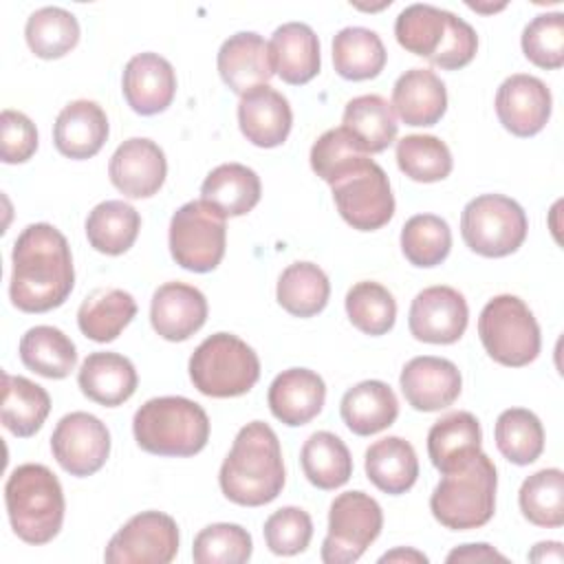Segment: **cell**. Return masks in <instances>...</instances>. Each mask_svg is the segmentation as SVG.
<instances>
[{
	"mask_svg": "<svg viewBox=\"0 0 564 564\" xmlns=\"http://www.w3.org/2000/svg\"><path fill=\"white\" fill-rule=\"evenodd\" d=\"M11 304L24 313H46L66 302L75 286L73 256L66 236L48 225L22 229L11 251Z\"/></svg>",
	"mask_w": 564,
	"mask_h": 564,
	"instance_id": "cell-1",
	"label": "cell"
},
{
	"mask_svg": "<svg viewBox=\"0 0 564 564\" xmlns=\"http://www.w3.org/2000/svg\"><path fill=\"white\" fill-rule=\"evenodd\" d=\"M284 480L282 449L273 427L264 421L242 425L218 471L225 498L242 507H262L280 496Z\"/></svg>",
	"mask_w": 564,
	"mask_h": 564,
	"instance_id": "cell-2",
	"label": "cell"
},
{
	"mask_svg": "<svg viewBox=\"0 0 564 564\" xmlns=\"http://www.w3.org/2000/svg\"><path fill=\"white\" fill-rule=\"evenodd\" d=\"M394 37L408 53L430 59L443 70L467 66L478 51V35L469 22L434 4H410L394 22Z\"/></svg>",
	"mask_w": 564,
	"mask_h": 564,
	"instance_id": "cell-3",
	"label": "cell"
},
{
	"mask_svg": "<svg viewBox=\"0 0 564 564\" xmlns=\"http://www.w3.org/2000/svg\"><path fill=\"white\" fill-rule=\"evenodd\" d=\"M4 505L13 533L26 544H46L62 529L66 511L64 491L46 465H18L7 478Z\"/></svg>",
	"mask_w": 564,
	"mask_h": 564,
	"instance_id": "cell-4",
	"label": "cell"
},
{
	"mask_svg": "<svg viewBox=\"0 0 564 564\" xmlns=\"http://www.w3.org/2000/svg\"><path fill=\"white\" fill-rule=\"evenodd\" d=\"M132 432L148 454L194 456L209 441V416L187 397H154L134 412Z\"/></svg>",
	"mask_w": 564,
	"mask_h": 564,
	"instance_id": "cell-5",
	"label": "cell"
},
{
	"mask_svg": "<svg viewBox=\"0 0 564 564\" xmlns=\"http://www.w3.org/2000/svg\"><path fill=\"white\" fill-rule=\"evenodd\" d=\"M496 487V465L478 452L465 467L443 474L430 496V511L445 529H478L494 518Z\"/></svg>",
	"mask_w": 564,
	"mask_h": 564,
	"instance_id": "cell-6",
	"label": "cell"
},
{
	"mask_svg": "<svg viewBox=\"0 0 564 564\" xmlns=\"http://www.w3.org/2000/svg\"><path fill=\"white\" fill-rule=\"evenodd\" d=\"M189 379L205 397H240L258 383L260 359L240 337L231 333H214L192 352Z\"/></svg>",
	"mask_w": 564,
	"mask_h": 564,
	"instance_id": "cell-7",
	"label": "cell"
},
{
	"mask_svg": "<svg viewBox=\"0 0 564 564\" xmlns=\"http://www.w3.org/2000/svg\"><path fill=\"white\" fill-rule=\"evenodd\" d=\"M478 337L487 355L509 368L529 366L542 346L540 326L518 295L491 297L478 317Z\"/></svg>",
	"mask_w": 564,
	"mask_h": 564,
	"instance_id": "cell-8",
	"label": "cell"
},
{
	"mask_svg": "<svg viewBox=\"0 0 564 564\" xmlns=\"http://www.w3.org/2000/svg\"><path fill=\"white\" fill-rule=\"evenodd\" d=\"M529 220L524 209L505 194H480L460 214L465 245L485 258H505L518 251L527 238Z\"/></svg>",
	"mask_w": 564,
	"mask_h": 564,
	"instance_id": "cell-9",
	"label": "cell"
},
{
	"mask_svg": "<svg viewBox=\"0 0 564 564\" xmlns=\"http://www.w3.org/2000/svg\"><path fill=\"white\" fill-rule=\"evenodd\" d=\"M339 216L357 231H375L394 216V196L388 174L368 156L359 159L330 183Z\"/></svg>",
	"mask_w": 564,
	"mask_h": 564,
	"instance_id": "cell-10",
	"label": "cell"
},
{
	"mask_svg": "<svg viewBox=\"0 0 564 564\" xmlns=\"http://www.w3.org/2000/svg\"><path fill=\"white\" fill-rule=\"evenodd\" d=\"M167 240L170 253L178 267L194 273H209L225 256V216L203 198L189 200L172 214Z\"/></svg>",
	"mask_w": 564,
	"mask_h": 564,
	"instance_id": "cell-11",
	"label": "cell"
},
{
	"mask_svg": "<svg viewBox=\"0 0 564 564\" xmlns=\"http://www.w3.org/2000/svg\"><path fill=\"white\" fill-rule=\"evenodd\" d=\"M383 529V511L366 491H344L330 502L328 533L319 557L324 564L357 562Z\"/></svg>",
	"mask_w": 564,
	"mask_h": 564,
	"instance_id": "cell-12",
	"label": "cell"
},
{
	"mask_svg": "<svg viewBox=\"0 0 564 564\" xmlns=\"http://www.w3.org/2000/svg\"><path fill=\"white\" fill-rule=\"evenodd\" d=\"M178 553V527L163 511L132 516L108 542V564H167Z\"/></svg>",
	"mask_w": 564,
	"mask_h": 564,
	"instance_id": "cell-13",
	"label": "cell"
},
{
	"mask_svg": "<svg viewBox=\"0 0 564 564\" xmlns=\"http://www.w3.org/2000/svg\"><path fill=\"white\" fill-rule=\"evenodd\" d=\"M51 452L70 476H93L110 456V432L95 414L70 412L57 421L51 434Z\"/></svg>",
	"mask_w": 564,
	"mask_h": 564,
	"instance_id": "cell-14",
	"label": "cell"
},
{
	"mask_svg": "<svg viewBox=\"0 0 564 564\" xmlns=\"http://www.w3.org/2000/svg\"><path fill=\"white\" fill-rule=\"evenodd\" d=\"M469 308L460 291L436 284L419 291L410 304L408 326L414 339L425 344H454L463 337Z\"/></svg>",
	"mask_w": 564,
	"mask_h": 564,
	"instance_id": "cell-15",
	"label": "cell"
},
{
	"mask_svg": "<svg viewBox=\"0 0 564 564\" xmlns=\"http://www.w3.org/2000/svg\"><path fill=\"white\" fill-rule=\"evenodd\" d=\"M551 108V90L535 75L516 73L498 86L496 115L502 128L516 137H533L544 130Z\"/></svg>",
	"mask_w": 564,
	"mask_h": 564,
	"instance_id": "cell-16",
	"label": "cell"
},
{
	"mask_svg": "<svg viewBox=\"0 0 564 564\" xmlns=\"http://www.w3.org/2000/svg\"><path fill=\"white\" fill-rule=\"evenodd\" d=\"M110 183L128 198L154 196L167 176L165 152L145 137L126 139L108 163Z\"/></svg>",
	"mask_w": 564,
	"mask_h": 564,
	"instance_id": "cell-17",
	"label": "cell"
},
{
	"mask_svg": "<svg viewBox=\"0 0 564 564\" xmlns=\"http://www.w3.org/2000/svg\"><path fill=\"white\" fill-rule=\"evenodd\" d=\"M405 401L419 412L449 408L463 388L460 370L454 361L434 355L412 357L399 377Z\"/></svg>",
	"mask_w": 564,
	"mask_h": 564,
	"instance_id": "cell-18",
	"label": "cell"
},
{
	"mask_svg": "<svg viewBox=\"0 0 564 564\" xmlns=\"http://www.w3.org/2000/svg\"><path fill=\"white\" fill-rule=\"evenodd\" d=\"M216 66L225 86L240 97L258 86H267L275 75L269 42L253 31L229 35L218 51Z\"/></svg>",
	"mask_w": 564,
	"mask_h": 564,
	"instance_id": "cell-19",
	"label": "cell"
},
{
	"mask_svg": "<svg viewBox=\"0 0 564 564\" xmlns=\"http://www.w3.org/2000/svg\"><path fill=\"white\" fill-rule=\"evenodd\" d=\"M121 90L137 115H159L167 110L176 95L174 66L159 53H139L123 68Z\"/></svg>",
	"mask_w": 564,
	"mask_h": 564,
	"instance_id": "cell-20",
	"label": "cell"
},
{
	"mask_svg": "<svg viewBox=\"0 0 564 564\" xmlns=\"http://www.w3.org/2000/svg\"><path fill=\"white\" fill-rule=\"evenodd\" d=\"M205 295L185 282L161 284L150 302V324L167 341H185L207 322Z\"/></svg>",
	"mask_w": 564,
	"mask_h": 564,
	"instance_id": "cell-21",
	"label": "cell"
},
{
	"mask_svg": "<svg viewBox=\"0 0 564 564\" xmlns=\"http://www.w3.org/2000/svg\"><path fill=\"white\" fill-rule=\"evenodd\" d=\"M326 401L324 379L308 368L282 370L269 386L267 403L271 414L289 425L300 427L313 421Z\"/></svg>",
	"mask_w": 564,
	"mask_h": 564,
	"instance_id": "cell-22",
	"label": "cell"
},
{
	"mask_svg": "<svg viewBox=\"0 0 564 564\" xmlns=\"http://www.w3.org/2000/svg\"><path fill=\"white\" fill-rule=\"evenodd\" d=\"M238 126L242 137L258 148L282 145L293 126L289 99L269 84L245 93L238 101Z\"/></svg>",
	"mask_w": 564,
	"mask_h": 564,
	"instance_id": "cell-23",
	"label": "cell"
},
{
	"mask_svg": "<svg viewBox=\"0 0 564 564\" xmlns=\"http://www.w3.org/2000/svg\"><path fill=\"white\" fill-rule=\"evenodd\" d=\"M108 132L104 108L90 99H75L59 110L53 126V143L59 154L84 161L104 148Z\"/></svg>",
	"mask_w": 564,
	"mask_h": 564,
	"instance_id": "cell-24",
	"label": "cell"
},
{
	"mask_svg": "<svg viewBox=\"0 0 564 564\" xmlns=\"http://www.w3.org/2000/svg\"><path fill=\"white\" fill-rule=\"evenodd\" d=\"M390 106L405 126H434L447 110V90L434 70L410 68L394 82Z\"/></svg>",
	"mask_w": 564,
	"mask_h": 564,
	"instance_id": "cell-25",
	"label": "cell"
},
{
	"mask_svg": "<svg viewBox=\"0 0 564 564\" xmlns=\"http://www.w3.org/2000/svg\"><path fill=\"white\" fill-rule=\"evenodd\" d=\"M269 51L275 75L291 86L308 84L319 73V40L304 22L278 26L271 35Z\"/></svg>",
	"mask_w": 564,
	"mask_h": 564,
	"instance_id": "cell-26",
	"label": "cell"
},
{
	"mask_svg": "<svg viewBox=\"0 0 564 564\" xmlns=\"http://www.w3.org/2000/svg\"><path fill=\"white\" fill-rule=\"evenodd\" d=\"M77 383L90 401L117 408L134 394L139 377L128 357L119 352H90L79 366Z\"/></svg>",
	"mask_w": 564,
	"mask_h": 564,
	"instance_id": "cell-27",
	"label": "cell"
},
{
	"mask_svg": "<svg viewBox=\"0 0 564 564\" xmlns=\"http://www.w3.org/2000/svg\"><path fill=\"white\" fill-rule=\"evenodd\" d=\"M480 423L465 410L441 416L427 432V454L441 474L465 467L480 452Z\"/></svg>",
	"mask_w": 564,
	"mask_h": 564,
	"instance_id": "cell-28",
	"label": "cell"
},
{
	"mask_svg": "<svg viewBox=\"0 0 564 564\" xmlns=\"http://www.w3.org/2000/svg\"><path fill=\"white\" fill-rule=\"evenodd\" d=\"M339 414L352 434L372 436L397 421L399 401L386 381L366 379L344 392Z\"/></svg>",
	"mask_w": 564,
	"mask_h": 564,
	"instance_id": "cell-29",
	"label": "cell"
},
{
	"mask_svg": "<svg viewBox=\"0 0 564 564\" xmlns=\"http://www.w3.org/2000/svg\"><path fill=\"white\" fill-rule=\"evenodd\" d=\"M364 467L368 480L390 496L405 494L419 478L416 452L401 436H386L375 441L366 449Z\"/></svg>",
	"mask_w": 564,
	"mask_h": 564,
	"instance_id": "cell-30",
	"label": "cell"
},
{
	"mask_svg": "<svg viewBox=\"0 0 564 564\" xmlns=\"http://www.w3.org/2000/svg\"><path fill=\"white\" fill-rule=\"evenodd\" d=\"M260 194V176L242 163H223L214 167L200 185V198L216 207L225 218L249 214L258 205Z\"/></svg>",
	"mask_w": 564,
	"mask_h": 564,
	"instance_id": "cell-31",
	"label": "cell"
},
{
	"mask_svg": "<svg viewBox=\"0 0 564 564\" xmlns=\"http://www.w3.org/2000/svg\"><path fill=\"white\" fill-rule=\"evenodd\" d=\"M137 302L123 289H95L90 291L77 311L79 330L97 341L108 344L121 335V330L134 319Z\"/></svg>",
	"mask_w": 564,
	"mask_h": 564,
	"instance_id": "cell-32",
	"label": "cell"
},
{
	"mask_svg": "<svg viewBox=\"0 0 564 564\" xmlns=\"http://www.w3.org/2000/svg\"><path fill=\"white\" fill-rule=\"evenodd\" d=\"M51 412L48 392L20 375H2V425L18 438L33 436Z\"/></svg>",
	"mask_w": 564,
	"mask_h": 564,
	"instance_id": "cell-33",
	"label": "cell"
},
{
	"mask_svg": "<svg viewBox=\"0 0 564 564\" xmlns=\"http://www.w3.org/2000/svg\"><path fill=\"white\" fill-rule=\"evenodd\" d=\"M22 364L40 377L64 379L75 370L77 348L73 339L55 326L29 328L18 346Z\"/></svg>",
	"mask_w": 564,
	"mask_h": 564,
	"instance_id": "cell-34",
	"label": "cell"
},
{
	"mask_svg": "<svg viewBox=\"0 0 564 564\" xmlns=\"http://www.w3.org/2000/svg\"><path fill=\"white\" fill-rule=\"evenodd\" d=\"M386 59L388 53L381 37L366 26H346L333 37V66L348 82L375 79Z\"/></svg>",
	"mask_w": 564,
	"mask_h": 564,
	"instance_id": "cell-35",
	"label": "cell"
},
{
	"mask_svg": "<svg viewBox=\"0 0 564 564\" xmlns=\"http://www.w3.org/2000/svg\"><path fill=\"white\" fill-rule=\"evenodd\" d=\"M344 128L361 145L364 152H383L397 139V117L381 95H359L350 99L341 117Z\"/></svg>",
	"mask_w": 564,
	"mask_h": 564,
	"instance_id": "cell-36",
	"label": "cell"
},
{
	"mask_svg": "<svg viewBox=\"0 0 564 564\" xmlns=\"http://www.w3.org/2000/svg\"><path fill=\"white\" fill-rule=\"evenodd\" d=\"M84 227L95 251L121 256L134 245L141 229V216L126 200H104L88 212Z\"/></svg>",
	"mask_w": 564,
	"mask_h": 564,
	"instance_id": "cell-37",
	"label": "cell"
},
{
	"mask_svg": "<svg viewBox=\"0 0 564 564\" xmlns=\"http://www.w3.org/2000/svg\"><path fill=\"white\" fill-rule=\"evenodd\" d=\"M300 465L306 480L324 491L346 485L352 476V456L346 443L326 430L315 432L304 441Z\"/></svg>",
	"mask_w": 564,
	"mask_h": 564,
	"instance_id": "cell-38",
	"label": "cell"
},
{
	"mask_svg": "<svg viewBox=\"0 0 564 564\" xmlns=\"http://www.w3.org/2000/svg\"><path fill=\"white\" fill-rule=\"evenodd\" d=\"M275 297L286 313L295 317H313L328 304V275L313 262H293L280 273Z\"/></svg>",
	"mask_w": 564,
	"mask_h": 564,
	"instance_id": "cell-39",
	"label": "cell"
},
{
	"mask_svg": "<svg viewBox=\"0 0 564 564\" xmlns=\"http://www.w3.org/2000/svg\"><path fill=\"white\" fill-rule=\"evenodd\" d=\"M24 37L33 55L59 59L79 42L77 18L62 7H42L26 18Z\"/></svg>",
	"mask_w": 564,
	"mask_h": 564,
	"instance_id": "cell-40",
	"label": "cell"
},
{
	"mask_svg": "<svg viewBox=\"0 0 564 564\" xmlns=\"http://www.w3.org/2000/svg\"><path fill=\"white\" fill-rule=\"evenodd\" d=\"M494 438L498 452L513 465H531L544 452V427L527 408H509L500 412Z\"/></svg>",
	"mask_w": 564,
	"mask_h": 564,
	"instance_id": "cell-41",
	"label": "cell"
},
{
	"mask_svg": "<svg viewBox=\"0 0 564 564\" xmlns=\"http://www.w3.org/2000/svg\"><path fill=\"white\" fill-rule=\"evenodd\" d=\"M518 505L522 516L544 529H557L564 524V474L557 467L540 469L524 478L518 491Z\"/></svg>",
	"mask_w": 564,
	"mask_h": 564,
	"instance_id": "cell-42",
	"label": "cell"
},
{
	"mask_svg": "<svg viewBox=\"0 0 564 564\" xmlns=\"http://www.w3.org/2000/svg\"><path fill=\"white\" fill-rule=\"evenodd\" d=\"M452 249V229L436 214H416L401 229V251L414 267L430 269L441 264Z\"/></svg>",
	"mask_w": 564,
	"mask_h": 564,
	"instance_id": "cell-43",
	"label": "cell"
},
{
	"mask_svg": "<svg viewBox=\"0 0 564 564\" xmlns=\"http://www.w3.org/2000/svg\"><path fill=\"white\" fill-rule=\"evenodd\" d=\"M397 165L416 183H436L452 172V152L434 134H405L397 141Z\"/></svg>",
	"mask_w": 564,
	"mask_h": 564,
	"instance_id": "cell-44",
	"label": "cell"
},
{
	"mask_svg": "<svg viewBox=\"0 0 564 564\" xmlns=\"http://www.w3.org/2000/svg\"><path fill=\"white\" fill-rule=\"evenodd\" d=\"M344 302L350 324L364 335L379 337L392 330L397 319V302L383 284L372 280L357 282L348 289Z\"/></svg>",
	"mask_w": 564,
	"mask_h": 564,
	"instance_id": "cell-45",
	"label": "cell"
},
{
	"mask_svg": "<svg viewBox=\"0 0 564 564\" xmlns=\"http://www.w3.org/2000/svg\"><path fill=\"white\" fill-rule=\"evenodd\" d=\"M253 553V540L247 529L234 522H216L198 531L192 544L196 564H242Z\"/></svg>",
	"mask_w": 564,
	"mask_h": 564,
	"instance_id": "cell-46",
	"label": "cell"
},
{
	"mask_svg": "<svg viewBox=\"0 0 564 564\" xmlns=\"http://www.w3.org/2000/svg\"><path fill=\"white\" fill-rule=\"evenodd\" d=\"M524 57L546 70L564 64V15L560 11L535 15L522 31Z\"/></svg>",
	"mask_w": 564,
	"mask_h": 564,
	"instance_id": "cell-47",
	"label": "cell"
},
{
	"mask_svg": "<svg viewBox=\"0 0 564 564\" xmlns=\"http://www.w3.org/2000/svg\"><path fill=\"white\" fill-rule=\"evenodd\" d=\"M364 156H368V152H364L361 145L352 139V134L341 126L319 134L311 148L308 159L313 172L330 185L341 172H346Z\"/></svg>",
	"mask_w": 564,
	"mask_h": 564,
	"instance_id": "cell-48",
	"label": "cell"
},
{
	"mask_svg": "<svg viewBox=\"0 0 564 564\" xmlns=\"http://www.w3.org/2000/svg\"><path fill=\"white\" fill-rule=\"evenodd\" d=\"M262 533L271 553L297 555L311 544L313 520L300 507H282L267 518Z\"/></svg>",
	"mask_w": 564,
	"mask_h": 564,
	"instance_id": "cell-49",
	"label": "cell"
},
{
	"mask_svg": "<svg viewBox=\"0 0 564 564\" xmlns=\"http://www.w3.org/2000/svg\"><path fill=\"white\" fill-rule=\"evenodd\" d=\"M37 150L35 123L20 110L4 108L0 115V156L4 163H24Z\"/></svg>",
	"mask_w": 564,
	"mask_h": 564,
	"instance_id": "cell-50",
	"label": "cell"
},
{
	"mask_svg": "<svg viewBox=\"0 0 564 564\" xmlns=\"http://www.w3.org/2000/svg\"><path fill=\"white\" fill-rule=\"evenodd\" d=\"M447 562H507L502 553H498L494 546L478 542V544H463L447 553Z\"/></svg>",
	"mask_w": 564,
	"mask_h": 564,
	"instance_id": "cell-51",
	"label": "cell"
},
{
	"mask_svg": "<svg viewBox=\"0 0 564 564\" xmlns=\"http://www.w3.org/2000/svg\"><path fill=\"white\" fill-rule=\"evenodd\" d=\"M531 562H564V551L560 542H538L529 553Z\"/></svg>",
	"mask_w": 564,
	"mask_h": 564,
	"instance_id": "cell-52",
	"label": "cell"
},
{
	"mask_svg": "<svg viewBox=\"0 0 564 564\" xmlns=\"http://www.w3.org/2000/svg\"><path fill=\"white\" fill-rule=\"evenodd\" d=\"M379 562H427V555H423L421 551H414V549H394V551H388L379 557Z\"/></svg>",
	"mask_w": 564,
	"mask_h": 564,
	"instance_id": "cell-53",
	"label": "cell"
}]
</instances>
